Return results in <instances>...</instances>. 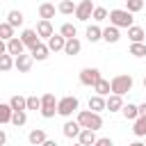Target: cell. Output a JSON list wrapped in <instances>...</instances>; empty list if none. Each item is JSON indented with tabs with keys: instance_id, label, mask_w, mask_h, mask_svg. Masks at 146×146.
Instances as JSON below:
<instances>
[{
	"instance_id": "obj_5",
	"label": "cell",
	"mask_w": 146,
	"mask_h": 146,
	"mask_svg": "<svg viewBox=\"0 0 146 146\" xmlns=\"http://www.w3.org/2000/svg\"><path fill=\"white\" fill-rule=\"evenodd\" d=\"M41 116L43 119H52L55 114H57V98H55V94H43L41 96Z\"/></svg>"
},
{
	"instance_id": "obj_22",
	"label": "cell",
	"mask_w": 146,
	"mask_h": 146,
	"mask_svg": "<svg viewBox=\"0 0 146 146\" xmlns=\"http://www.w3.org/2000/svg\"><path fill=\"white\" fill-rule=\"evenodd\" d=\"M82 50V43H80V39L75 36V39H66V43H64V52L66 55H78Z\"/></svg>"
},
{
	"instance_id": "obj_45",
	"label": "cell",
	"mask_w": 146,
	"mask_h": 146,
	"mask_svg": "<svg viewBox=\"0 0 146 146\" xmlns=\"http://www.w3.org/2000/svg\"><path fill=\"white\" fill-rule=\"evenodd\" d=\"M144 89H146V78H144Z\"/></svg>"
},
{
	"instance_id": "obj_7",
	"label": "cell",
	"mask_w": 146,
	"mask_h": 146,
	"mask_svg": "<svg viewBox=\"0 0 146 146\" xmlns=\"http://www.w3.org/2000/svg\"><path fill=\"white\" fill-rule=\"evenodd\" d=\"M91 11H94V0H82L78 7H75V18L80 23H87L91 18Z\"/></svg>"
},
{
	"instance_id": "obj_44",
	"label": "cell",
	"mask_w": 146,
	"mask_h": 146,
	"mask_svg": "<svg viewBox=\"0 0 146 146\" xmlns=\"http://www.w3.org/2000/svg\"><path fill=\"white\" fill-rule=\"evenodd\" d=\"M130 146H144V141H132Z\"/></svg>"
},
{
	"instance_id": "obj_26",
	"label": "cell",
	"mask_w": 146,
	"mask_h": 146,
	"mask_svg": "<svg viewBox=\"0 0 146 146\" xmlns=\"http://www.w3.org/2000/svg\"><path fill=\"white\" fill-rule=\"evenodd\" d=\"M132 132H135L137 137H146V116H137V119H135Z\"/></svg>"
},
{
	"instance_id": "obj_17",
	"label": "cell",
	"mask_w": 146,
	"mask_h": 146,
	"mask_svg": "<svg viewBox=\"0 0 146 146\" xmlns=\"http://www.w3.org/2000/svg\"><path fill=\"white\" fill-rule=\"evenodd\" d=\"M121 107H123V96H116V94L107 96V100H105V110H110V112H121Z\"/></svg>"
},
{
	"instance_id": "obj_41",
	"label": "cell",
	"mask_w": 146,
	"mask_h": 146,
	"mask_svg": "<svg viewBox=\"0 0 146 146\" xmlns=\"http://www.w3.org/2000/svg\"><path fill=\"white\" fill-rule=\"evenodd\" d=\"M41 146H59V144H57V141H55V139H46V141H43V144H41Z\"/></svg>"
},
{
	"instance_id": "obj_39",
	"label": "cell",
	"mask_w": 146,
	"mask_h": 146,
	"mask_svg": "<svg viewBox=\"0 0 146 146\" xmlns=\"http://www.w3.org/2000/svg\"><path fill=\"white\" fill-rule=\"evenodd\" d=\"M94 146H114V141H112L110 137H100V139H96Z\"/></svg>"
},
{
	"instance_id": "obj_49",
	"label": "cell",
	"mask_w": 146,
	"mask_h": 146,
	"mask_svg": "<svg viewBox=\"0 0 146 146\" xmlns=\"http://www.w3.org/2000/svg\"><path fill=\"white\" fill-rule=\"evenodd\" d=\"M59 2H62V0H59Z\"/></svg>"
},
{
	"instance_id": "obj_32",
	"label": "cell",
	"mask_w": 146,
	"mask_h": 146,
	"mask_svg": "<svg viewBox=\"0 0 146 146\" xmlns=\"http://www.w3.org/2000/svg\"><path fill=\"white\" fill-rule=\"evenodd\" d=\"M9 107H11L14 112H18V110H25V96H11V100H9Z\"/></svg>"
},
{
	"instance_id": "obj_35",
	"label": "cell",
	"mask_w": 146,
	"mask_h": 146,
	"mask_svg": "<svg viewBox=\"0 0 146 146\" xmlns=\"http://www.w3.org/2000/svg\"><path fill=\"white\" fill-rule=\"evenodd\" d=\"M11 36H14V27L9 23H0V39L2 41H9Z\"/></svg>"
},
{
	"instance_id": "obj_20",
	"label": "cell",
	"mask_w": 146,
	"mask_h": 146,
	"mask_svg": "<svg viewBox=\"0 0 146 146\" xmlns=\"http://www.w3.org/2000/svg\"><path fill=\"white\" fill-rule=\"evenodd\" d=\"M27 139H30V144L32 146H41L48 137H46V130H41V128H34L30 135H27Z\"/></svg>"
},
{
	"instance_id": "obj_14",
	"label": "cell",
	"mask_w": 146,
	"mask_h": 146,
	"mask_svg": "<svg viewBox=\"0 0 146 146\" xmlns=\"http://www.w3.org/2000/svg\"><path fill=\"white\" fill-rule=\"evenodd\" d=\"M30 55H32V59H36V62H43V59H48V55H50V50H48V46L46 43H36L32 50H30Z\"/></svg>"
},
{
	"instance_id": "obj_47",
	"label": "cell",
	"mask_w": 146,
	"mask_h": 146,
	"mask_svg": "<svg viewBox=\"0 0 146 146\" xmlns=\"http://www.w3.org/2000/svg\"><path fill=\"white\" fill-rule=\"evenodd\" d=\"M144 146H146V141H144Z\"/></svg>"
},
{
	"instance_id": "obj_13",
	"label": "cell",
	"mask_w": 146,
	"mask_h": 146,
	"mask_svg": "<svg viewBox=\"0 0 146 146\" xmlns=\"http://www.w3.org/2000/svg\"><path fill=\"white\" fill-rule=\"evenodd\" d=\"M34 32H36V36H41V39H50V36L55 34V32H52V23H50V21H39Z\"/></svg>"
},
{
	"instance_id": "obj_29",
	"label": "cell",
	"mask_w": 146,
	"mask_h": 146,
	"mask_svg": "<svg viewBox=\"0 0 146 146\" xmlns=\"http://www.w3.org/2000/svg\"><path fill=\"white\" fill-rule=\"evenodd\" d=\"M59 34H62L64 39H75V36H78V30H75L73 23H64L62 30H59Z\"/></svg>"
},
{
	"instance_id": "obj_12",
	"label": "cell",
	"mask_w": 146,
	"mask_h": 146,
	"mask_svg": "<svg viewBox=\"0 0 146 146\" xmlns=\"http://www.w3.org/2000/svg\"><path fill=\"white\" fill-rule=\"evenodd\" d=\"M96 130H87V128H82L80 130V135H78V144H82V146H94L96 144Z\"/></svg>"
},
{
	"instance_id": "obj_43",
	"label": "cell",
	"mask_w": 146,
	"mask_h": 146,
	"mask_svg": "<svg viewBox=\"0 0 146 146\" xmlns=\"http://www.w3.org/2000/svg\"><path fill=\"white\" fill-rule=\"evenodd\" d=\"M7 141V135H5V130H0V146Z\"/></svg>"
},
{
	"instance_id": "obj_23",
	"label": "cell",
	"mask_w": 146,
	"mask_h": 146,
	"mask_svg": "<svg viewBox=\"0 0 146 146\" xmlns=\"http://www.w3.org/2000/svg\"><path fill=\"white\" fill-rule=\"evenodd\" d=\"M89 110H91V112H96V114H100V112L105 110V98L94 94V96L89 98Z\"/></svg>"
},
{
	"instance_id": "obj_1",
	"label": "cell",
	"mask_w": 146,
	"mask_h": 146,
	"mask_svg": "<svg viewBox=\"0 0 146 146\" xmlns=\"http://www.w3.org/2000/svg\"><path fill=\"white\" fill-rule=\"evenodd\" d=\"M75 121L80 123V128H87V130H100L103 128V116L91 112V110H80Z\"/></svg>"
},
{
	"instance_id": "obj_19",
	"label": "cell",
	"mask_w": 146,
	"mask_h": 146,
	"mask_svg": "<svg viewBox=\"0 0 146 146\" xmlns=\"http://www.w3.org/2000/svg\"><path fill=\"white\" fill-rule=\"evenodd\" d=\"M119 39H121V32H119V27L110 25V27H105V30H103V41H107V43H116Z\"/></svg>"
},
{
	"instance_id": "obj_21",
	"label": "cell",
	"mask_w": 146,
	"mask_h": 146,
	"mask_svg": "<svg viewBox=\"0 0 146 146\" xmlns=\"http://www.w3.org/2000/svg\"><path fill=\"white\" fill-rule=\"evenodd\" d=\"M23 21H25V16H23V11H18V9H11V11L7 14V23H9L11 27H21Z\"/></svg>"
},
{
	"instance_id": "obj_6",
	"label": "cell",
	"mask_w": 146,
	"mask_h": 146,
	"mask_svg": "<svg viewBox=\"0 0 146 146\" xmlns=\"http://www.w3.org/2000/svg\"><path fill=\"white\" fill-rule=\"evenodd\" d=\"M100 78H103V75H100V71H98V68H94V66H87V68H82V71H80V82H82L84 87H94Z\"/></svg>"
},
{
	"instance_id": "obj_4",
	"label": "cell",
	"mask_w": 146,
	"mask_h": 146,
	"mask_svg": "<svg viewBox=\"0 0 146 146\" xmlns=\"http://www.w3.org/2000/svg\"><path fill=\"white\" fill-rule=\"evenodd\" d=\"M78 107H80V100L75 96H64V98L57 100V114L59 116H66L68 119L73 112H78Z\"/></svg>"
},
{
	"instance_id": "obj_38",
	"label": "cell",
	"mask_w": 146,
	"mask_h": 146,
	"mask_svg": "<svg viewBox=\"0 0 146 146\" xmlns=\"http://www.w3.org/2000/svg\"><path fill=\"white\" fill-rule=\"evenodd\" d=\"M25 110H41V98L27 96V98H25Z\"/></svg>"
},
{
	"instance_id": "obj_10",
	"label": "cell",
	"mask_w": 146,
	"mask_h": 146,
	"mask_svg": "<svg viewBox=\"0 0 146 146\" xmlns=\"http://www.w3.org/2000/svg\"><path fill=\"white\" fill-rule=\"evenodd\" d=\"M18 39H21V41H23V46H25V48H30V50L39 43V36H36V32H34V30H23Z\"/></svg>"
},
{
	"instance_id": "obj_36",
	"label": "cell",
	"mask_w": 146,
	"mask_h": 146,
	"mask_svg": "<svg viewBox=\"0 0 146 146\" xmlns=\"http://www.w3.org/2000/svg\"><path fill=\"white\" fill-rule=\"evenodd\" d=\"M144 9V0H125V11L135 14V11H141Z\"/></svg>"
},
{
	"instance_id": "obj_16",
	"label": "cell",
	"mask_w": 146,
	"mask_h": 146,
	"mask_svg": "<svg viewBox=\"0 0 146 146\" xmlns=\"http://www.w3.org/2000/svg\"><path fill=\"white\" fill-rule=\"evenodd\" d=\"M64 43H66V39L62 36V34H52L50 39H48V50L50 52H59V50H64Z\"/></svg>"
},
{
	"instance_id": "obj_3",
	"label": "cell",
	"mask_w": 146,
	"mask_h": 146,
	"mask_svg": "<svg viewBox=\"0 0 146 146\" xmlns=\"http://www.w3.org/2000/svg\"><path fill=\"white\" fill-rule=\"evenodd\" d=\"M107 16H110V25H114V27H119V30H121V27H125V30L132 27V21H135L132 14L125 11V9H112Z\"/></svg>"
},
{
	"instance_id": "obj_27",
	"label": "cell",
	"mask_w": 146,
	"mask_h": 146,
	"mask_svg": "<svg viewBox=\"0 0 146 146\" xmlns=\"http://www.w3.org/2000/svg\"><path fill=\"white\" fill-rule=\"evenodd\" d=\"M87 39H89L91 43L100 41V39H103V30H100L98 25H89V27H87Z\"/></svg>"
},
{
	"instance_id": "obj_42",
	"label": "cell",
	"mask_w": 146,
	"mask_h": 146,
	"mask_svg": "<svg viewBox=\"0 0 146 146\" xmlns=\"http://www.w3.org/2000/svg\"><path fill=\"white\" fill-rule=\"evenodd\" d=\"M5 52H7V41L0 39V55H5Z\"/></svg>"
},
{
	"instance_id": "obj_34",
	"label": "cell",
	"mask_w": 146,
	"mask_h": 146,
	"mask_svg": "<svg viewBox=\"0 0 146 146\" xmlns=\"http://www.w3.org/2000/svg\"><path fill=\"white\" fill-rule=\"evenodd\" d=\"M130 55L132 57H146V43H130Z\"/></svg>"
},
{
	"instance_id": "obj_2",
	"label": "cell",
	"mask_w": 146,
	"mask_h": 146,
	"mask_svg": "<svg viewBox=\"0 0 146 146\" xmlns=\"http://www.w3.org/2000/svg\"><path fill=\"white\" fill-rule=\"evenodd\" d=\"M132 75H128V73H121V75H114L112 80H110V89H112V94H116V96H125L130 89H132Z\"/></svg>"
},
{
	"instance_id": "obj_15",
	"label": "cell",
	"mask_w": 146,
	"mask_h": 146,
	"mask_svg": "<svg viewBox=\"0 0 146 146\" xmlns=\"http://www.w3.org/2000/svg\"><path fill=\"white\" fill-rule=\"evenodd\" d=\"M128 39H130L132 43H144V39H146V32H144V27H139V25H132V27H128Z\"/></svg>"
},
{
	"instance_id": "obj_37",
	"label": "cell",
	"mask_w": 146,
	"mask_h": 146,
	"mask_svg": "<svg viewBox=\"0 0 146 146\" xmlns=\"http://www.w3.org/2000/svg\"><path fill=\"white\" fill-rule=\"evenodd\" d=\"M91 18H94L96 23L105 21V18H107V9H105V7H94V11H91Z\"/></svg>"
},
{
	"instance_id": "obj_25",
	"label": "cell",
	"mask_w": 146,
	"mask_h": 146,
	"mask_svg": "<svg viewBox=\"0 0 146 146\" xmlns=\"http://www.w3.org/2000/svg\"><path fill=\"white\" fill-rule=\"evenodd\" d=\"M121 114L125 116V121H135V119L139 116V112H137V105H132V103L123 105V107H121Z\"/></svg>"
},
{
	"instance_id": "obj_33",
	"label": "cell",
	"mask_w": 146,
	"mask_h": 146,
	"mask_svg": "<svg viewBox=\"0 0 146 146\" xmlns=\"http://www.w3.org/2000/svg\"><path fill=\"white\" fill-rule=\"evenodd\" d=\"M25 121H27V114H25V110H18V112H14L11 114V123L18 128V125H25Z\"/></svg>"
},
{
	"instance_id": "obj_24",
	"label": "cell",
	"mask_w": 146,
	"mask_h": 146,
	"mask_svg": "<svg viewBox=\"0 0 146 146\" xmlns=\"http://www.w3.org/2000/svg\"><path fill=\"white\" fill-rule=\"evenodd\" d=\"M94 91H96V96H110V80H105V78H100L96 84H94Z\"/></svg>"
},
{
	"instance_id": "obj_30",
	"label": "cell",
	"mask_w": 146,
	"mask_h": 146,
	"mask_svg": "<svg viewBox=\"0 0 146 146\" xmlns=\"http://www.w3.org/2000/svg\"><path fill=\"white\" fill-rule=\"evenodd\" d=\"M14 68V57L11 55H0V73H7V71H11Z\"/></svg>"
},
{
	"instance_id": "obj_48",
	"label": "cell",
	"mask_w": 146,
	"mask_h": 146,
	"mask_svg": "<svg viewBox=\"0 0 146 146\" xmlns=\"http://www.w3.org/2000/svg\"><path fill=\"white\" fill-rule=\"evenodd\" d=\"M123 2H125V0H123Z\"/></svg>"
},
{
	"instance_id": "obj_31",
	"label": "cell",
	"mask_w": 146,
	"mask_h": 146,
	"mask_svg": "<svg viewBox=\"0 0 146 146\" xmlns=\"http://www.w3.org/2000/svg\"><path fill=\"white\" fill-rule=\"evenodd\" d=\"M75 7H78V5H75L73 0H62L57 9H59V14H66V16H68V14H75Z\"/></svg>"
},
{
	"instance_id": "obj_11",
	"label": "cell",
	"mask_w": 146,
	"mask_h": 146,
	"mask_svg": "<svg viewBox=\"0 0 146 146\" xmlns=\"http://www.w3.org/2000/svg\"><path fill=\"white\" fill-rule=\"evenodd\" d=\"M80 123L78 121H66L64 125H62V132H64V137H68V139H78V135H80Z\"/></svg>"
},
{
	"instance_id": "obj_18",
	"label": "cell",
	"mask_w": 146,
	"mask_h": 146,
	"mask_svg": "<svg viewBox=\"0 0 146 146\" xmlns=\"http://www.w3.org/2000/svg\"><path fill=\"white\" fill-rule=\"evenodd\" d=\"M39 16H41V21L55 18V5H52V2H41V5H39Z\"/></svg>"
},
{
	"instance_id": "obj_46",
	"label": "cell",
	"mask_w": 146,
	"mask_h": 146,
	"mask_svg": "<svg viewBox=\"0 0 146 146\" xmlns=\"http://www.w3.org/2000/svg\"><path fill=\"white\" fill-rule=\"evenodd\" d=\"M75 146H82V144H75Z\"/></svg>"
},
{
	"instance_id": "obj_8",
	"label": "cell",
	"mask_w": 146,
	"mask_h": 146,
	"mask_svg": "<svg viewBox=\"0 0 146 146\" xmlns=\"http://www.w3.org/2000/svg\"><path fill=\"white\" fill-rule=\"evenodd\" d=\"M32 55H18V57H14V68H18V73H30V68H32Z\"/></svg>"
},
{
	"instance_id": "obj_9",
	"label": "cell",
	"mask_w": 146,
	"mask_h": 146,
	"mask_svg": "<svg viewBox=\"0 0 146 146\" xmlns=\"http://www.w3.org/2000/svg\"><path fill=\"white\" fill-rule=\"evenodd\" d=\"M25 52V46H23V41L18 39V36H11L9 41H7V55H11V57H18V55H23Z\"/></svg>"
},
{
	"instance_id": "obj_28",
	"label": "cell",
	"mask_w": 146,
	"mask_h": 146,
	"mask_svg": "<svg viewBox=\"0 0 146 146\" xmlns=\"http://www.w3.org/2000/svg\"><path fill=\"white\" fill-rule=\"evenodd\" d=\"M11 114L14 110L9 107V103H0V123H11Z\"/></svg>"
},
{
	"instance_id": "obj_40",
	"label": "cell",
	"mask_w": 146,
	"mask_h": 146,
	"mask_svg": "<svg viewBox=\"0 0 146 146\" xmlns=\"http://www.w3.org/2000/svg\"><path fill=\"white\" fill-rule=\"evenodd\" d=\"M137 112H139V116H146V103L137 105Z\"/></svg>"
}]
</instances>
